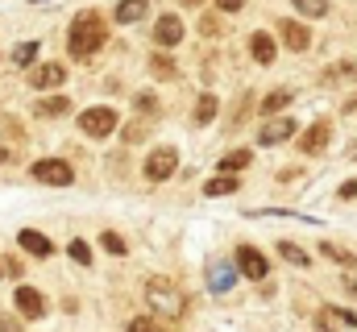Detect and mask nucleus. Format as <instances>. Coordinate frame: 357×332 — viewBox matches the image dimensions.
Wrapping results in <instances>:
<instances>
[{"mask_svg": "<svg viewBox=\"0 0 357 332\" xmlns=\"http://www.w3.org/2000/svg\"><path fill=\"white\" fill-rule=\"evenodd\" d=\"M104 37H108V29H104V17H100V12H79V17L71 21L67 50H71L75 58H92V54L104 46Z\"/></svg>", "mask_w": 357, "mask_h": 332, "instance_id": "f257e3e1", "label": "nucleus"}, {"mask_svg": "<svg viewBox=\"0 0 357 332\" xmlns=\"http://www.w3.org/2000/svg\"><path fill=\"white\" fill-rule=\"evenodd\" d=\"M146 299L158 316H183L187 312V299L171 279H146Z\"/></svg>", "mask_w": 357, "mask_h": 332, "instance_id": "f03ea898", "label": "nucleus"}, {"mask_svg": "<svg viewBox=\"0 0 357 332\" xmlns=\"http://www.w3.org/2000/svg\"><path fill=\"white\" fill-rule=\"evenodd\" d=\"M116 125H121V121H116V112H112V108H104V104H100V108H83V112H79V129H83L87 137H108Z\"/></svg>", "mask_w": 357, "mask_h": 332, "instance_id": "7ed1b4c3", "label": "nucleus"}, {"mask_svg": "<svg viewBox=\"0 0 357 332\" xmlns=\"http://www.w3.org/2000/svg\"><path fill=\"white\" fill-rule=\"evenodd\" d=\"M33 179L37 183H50V187H71L75 183V171L62 158H42V162H33Z\"/></svg>", "mask_w": 357, "mask_h": 332, "instance_id": "20e7f679", "label": "nucleus"}, {"mask_svg": "<svg viewBox=\"0 0 357 332\" xmlns=\"http://www.w3.org/2000/svg\"><path fill=\"white\" fill-rule=\"evenodd\" d=\"M175 166H179V150L158 146V150L146 158V179H150V183H162V179H171V175H175Z\"/></svg>", "mask_w": 357, "mask_h": 332, "instance_id": "39448f33", "label": "nucleus"}, {"mask_svg": "<svg viewBox=\"0 0 357 332\" xmlns=\"http://www.w3.org/2000/svg\"><path fill=\"white\" fill-rule=\"evenodd\" d=\"M237 274H245V279L262 283V279L270 274V262H266L254 245H241V250H237Z\"/></svg>", "mask_w": 357, "mask_h": 332, "instance_id": "423d86ee", "label": "nucleus"}, {"mask_svg": "<svg viewBox=\"0 0 357 332\" xmlns=\"http://www.w3.org/2000/svg\"><path fill=\"white\" fill-rule=\"evenodd\" d=\"M62 79H67V67H58V62H37V67L29 71V87H37V91L62 87Z\"/></svg>", "mask_w": 357, "mask_h": 332, "instance_id": "0eeeda50", "label": "nucleus"}, {"mask_svg": "<svg viewBox=\"0 0 357 332\" xmlns=\"http://www.w3.org/2000/svg\"><path fill=\"white\" fill-rule=\"evenodd\" d=\"M279 37L287 50H308L312 46V29L304 21H279Z\"/></svg>", "mask_w": 357, "mask_h": 332, "instance_id": "6e6552de", "label": "nucleus"}, {"mask_svg": "<svg viewBox=\"0 0 357 332\" xmlns=\"http://www.w3.org/2000/svg\"><path fill=\"white\" fill-rule=\"evenodd\" d=\"M17 312L25 316V320H42L46 316V299H42V291H33V287H17Z\"/></svg>", "mask_w": 357, "mask_h": 332, "instance_id": "1a4fd4ad", "label": "nucleus"}, {"mask_svg": "<svg viewBox=\"0 0 357 332\" xmlns=\"http://www.w3.org/2000/svg\"><path fill=\"white\" fill-rule=\"evenodd\" d=\"M357 316L354 312H345V308H324V312H316V332H341V329H354Z\"/></svg>", "mask_w": 357, "mask_h": 332, "instance_id": "9d476101", "label": "nucleus"}, {"mask_svg": "<svg viewBox=\"0 0 357 332\" xmlns=\"http://www.w3.org/2000/svg\"><path fill=\"white\" fill-rule=\"evenodd\" d=\"M154 42H158V46H179V42H183V21H179V12L158 17V25H154Z\"/></svg>", "mask_w": 357, "mask_h": 332, "instance_id": "9b49d317", "label": "nucleus"}, {"mask_svg": "<svg viewBox=\"0 0 357 332\" xmlns=\"http://www.w3.org/2000/svg\"><path fill=\"white\" fill-rule=\"evenodd\" d=\"M17 241H21V250H25V254H33V258H50V254H54L50 237H46V233H37V229H21V233H17Z\"/></svg>", "mask_w": 357, "mask_h": 332, "instance_id": "f8f14e48", "label": "nucleus"}, {"mask_svg": "<svg viewBox=\"0 0 357 332\" xmlns=\"http://www.w3.org/2000/svg\"><path fill=\"white\" fill-rule=\"evenodd\" d=\"M233 283H237V266H229V262H212V266H208V287H212L216 295L233 291Z\"/></svg>", "mask_w": 357, "mask_h": 332, "instance_id": "ddd939ff", "label": "nucleus"}, {"mask_svg": "<svg viewBox=\"0 0 357 332\" xmlns=\"http://www.w3.org/2000/svg\"><path fill=\"white\" fill-rule=\"evenodd\" d=\"M324 146H329V125H324V121H316V125L299 137V150H304V154H320Z\"/></svg>", "mask_w": 357, "mask_h": 332, "instance_id": "4468645a", "label": "nucleus"}, {"mask_svg": "<svg viewBox=\"0 0 357 332\" xmlns=\"http://www.w3.org/2000/svg\"><path fill=\"white\" fill-rule=\"evenodd\" d=\"M250 54H254L262 67H270L275 54H279V50H275V37H270V33H254V37H250Z\"/></svg>", "mask_w": 357, "mask_h": 332, "instance_id": "2eb2a0df", "label": "nucleus"}, {"mask_svg": "<svg viewBox=\"0 0 357 332\" xmlns=\"http://www.w3.org/2000/svg\"><path fill=\"white\" fill-rule=\"evenodd\" d=\"M146 12H150V0H121L112 17H116L121 25H133V21H141Z\"/></svg>", "mask_w": 357, "mask_h": 332, "instance_id": "dca6fc26", "label": "nucleus"}, {"mask_svg": "<svg viewBox=\"0 0 357 332\" xmlns=\"http://www.w3.org/2000/svg\"><path fill=\"white\" fill-rule=\"evenodd\" d=\"M295 133V121H275V125H266L262 133H258V141L262 146H279V141H287Z\"/></svg>", "mask_w": 357, "mask_h": 332, "instance_id": "f3484780", "label": "nucleus"}, {"mask_svg": "<svg viewBox=\"0 0 357 332\" xmlns=\"http://www.w3.org/2000/svg\"><path fill=\"white\" fill-rule=\"evenodd\" d=\"M250 162H254V154H250V150H229V154L220 158V171H225V175H241Z\"/></svg>", "mask_w": 357, "mask_h": 332, "instance_id": "a211bd4d", "label": "nucleus"}, {"mask_svg": "<svg viewBox=\"0 0 357 332\" xmlns=\"http://www.w3.org/2000/svg\"><path fill=\"white\" fill-rule=\"evenodd\" d=\"M216 112H220V100H216L212 91H204V96L195 100V125H208Z\"/></svg>", "mask_w": 357, "mask_h": 332, "instance_id": "6ab92c4d", "label": "nucleus"}, {"mask_svg": "<svg viewBox=\"0 0 357 332\" xmlns=\"http://www.w3.org/2000/svg\"><path fill=\"white\" fill-rule=\"evenodd\" d=\"M279 258H283V262H291V266H312V258H308L295 241H279Z\"/></svg>", "mask_w": 357, "mask_h": 332, "instance_id": "aec40b11", "label": "nucleus"}, {"mask_svg": "<svg viewBox=\"0 0 357 332\" xmlns=\"http://www.w3.org/2000/svg\"><path fill=\"white\" fill-rule=\"evenodd\" d=\"M150 75L154 79H175V58L171 54H154L150 58Z\"/></svg>", "mask_w": 357, "mask_h": 332, "instance_id": "412c9836", "label": "nucleus"}, {"mask_svg": "<svg viewBox=\"0 0 357 332\" xmlns=\"http://www.w3.org/2000/svg\"><path fill=\"white\" fill-rule=\"evenodd\" d=\"M287 104H291V91H287V87H279V91H270V96L262 100V112H266V116H275V112H283Z\"/></svg>", "mask_w": 357, "mask_h": 332, "instance_id": "4be33fe9", "label": "nucleus"}, {"mask_svg": "<svg viewBox=\"0 0 357 332\" xmlns=\"http://www.w3.org/2000/svg\"><path fill=\"white\" fill-rule=\"evenodd\" d=\"M204 191H208V195H233V191H237V175H216V179H208Z\"/></svg>", "mask_w": 357, "mask_h": 332, "instance_id": "5701e85b", "label": "nucleus"}, {"mask_svg": "<svg viewBox=\"0 0 357 332\" xmlns=\"http://www.w3.org/2000/svg\"><path fill=\"white\" fill-rule=\"evenodd\" d=\"M320 254H324V258H333V262H341V266H357L354 254H349V250H341V245H333V241H324V245H320Z\"/></svg>", "mask_w": 357, "mask_h": 332, "instance_id": "b1692460", "label": "nucleus"}, {"mask_svg": "<svg viewBox=\"0 0 357 332\" xmlns=\"http://www.w3.org/2000/svg\"><path fill=\"white\" fill-rule=\"evenodd\" d=\"M37 58V42H21V46H12V62L17 67H29Z\"/></svg>", "mask_w": 357, "mask_h": 332, "instance_id": "393cba45", "label": "nucleus"}, {"mask_svg": "<svg viewBox=\"0 0 357 332\" xmlns=\"http://www.w3.org/2000/svg\"><path fill=\"white\" fill-rule=\"evenodd\" d=\"M67 108H71V104H67V96H50V100H42V104H37V112H42V116H62Z\"/></svg>", "mask_w": 357, "mask_h": 332, "instance_id": "a878e982", "label": "nucleus"}, {"mask_svg": "<svg viewBox=\"0 0 357 332\" xmlns=\"http://www.w3.org/2000/svg\"><path fill=\"white\" fill-rule=\"evenodd\" d=\"M295 8H299L304 17H312V21H316V17H324V12H329V0H295Z\"/></svg>", "mask_w": 357, "mask_h": 332, "instance_id": "bb28decb", "label": "nucleus"}, {"mask_svg": "<svg viewBox=\"0 0 357 332\" xmlns=\"http://www.w3.org/2000/svg\"><path fill=\"white\" fill-rule=\"evenodd\" d=\"M67 254H71L79 266H92V250H87L83 241H71V245H67Z\"/></svg>", "mask_w": 357, "mask_h": 332, "instance_id": "cd10ccee", "label": "nucleus"}, {"mask_svg": "<svg viewBox=\"0 0 357 332\" xmlns=\"http://www.w3.org/2000/svg\"><path fill=\"white\" fill-rule=\"evenodd\" d=\"M324 79H329V83H337V79H357V67L354 62H337V71H329Z\"/></svg>", "mask_w": 357, "mask_h": 332, "instance_id": "c85d7f7f", "label": "nucleus"}, {"mask_svg": "<svg viewBox=\"0 0 357 332\" xmlns=\"http://www.w3.org/2000/svg\"><path fill=\"white\" fill-rule=\"evenodd\" d=\"M200 29H204L208 37H220V17H216V12H204V17H200Z\"/></svg>", "mask_w": 357, "mask_h": 332, "instance_id": "c756f323", "label": "nucleus"}, {"mask_svg": "<svg viewBox=\"0 0 357 332\" xmlns=\"http://www.w3.org/2000/svg\"><path fill=\"white\" fill-rule=\"evenodd\" d=\"M100 245H104L108 254H125V250H129V245H125V237H116V233H104V237H100Z\"/></svg>", "mask_w": 357, "mask_h": 332, "instance_id": "7c9ffc66", "label": "nucleus"}, {"mask_svg": "<svg viewBox=\"0 0 357 332\" xmlns=\"http://www.w3.org/2000/svg\"><path fill=\"white\" fill-rule=\"evenodd\" d=\"M0 279H21V262L17 258H0Z\"/></svg>", "mask_w": 357, "mask_h": 332, "instance_id": "2f4dec72", "label": "nucleus"}, {"mask_svg": "<svg viewBox=\"0 0 357 332\" xmlns=\"http://www.w3.org/2000/svg\"><path fill=\"white\" fill-rule=\"evenodd\" d=\"M129 332H162L154 320H146V316H137V320H129Z\"/></svg>", "mask_w": 357, "mask_h": 332, "instance_id": "473e14b6", "label": "nucleus"}, {"mask_svg": "<svg viewBox=\"0 0 357 332\" xmlns=\"http://www.w3.org/2000/svg\"><path fill=\"white\" fill-rule=\"evenodd\" d=\"M141 137H146V125H141V121H133V125L125 129V141H141Z\"/></svg>", "mask_w": 357, "mask_h": 332, "instance_id": "72a5a7b5", "label": "nucleus"}, {"mask_svg": "<svg viewBox=\"0 0 357 332\" xmlns=\"http://www.w3.org/2000/svg\"><path fill=\"white\" fill-rule=\"evenodd\" d=\"M0 332H25V329H21V320H12V316L0 312Z\"/></svg>", "mask_w": 357, "mask_h": 332, "instance_id": "f704fd0d", "label": "nucleus"}, {"mask_svg": "<svg viewBox=\"0 0 357 332\" xmlns=\"http://www.w3.org/2000/svg\"><path fill=\"white\" fill-rule=\"evenodd\" d=\"M137 108H141V112H158V100H154V96H137Z\"/></svg>", "mask_w": 357, "mask_h": 332, "instance_id": "c9c22d12", "label": "nucleus"}, {"mask_svg": "<svg viewBox=\"0 0 357 332\" xmlns=\"http://www.w3.org/2000/svg\"><path fill=\"white\" fill-rule=\"evenodd\" d=\"M4 133H8V137H12V141H21V133H25V129H21V125H17V121H4Z\"/></svg>", "mask_w": 357, "mask_h": 332, "instance_id": "e433bc0d", "label": "nucleus"}, {"mask_svg": "<svg viewBox=\"0 0 357 332\" xmlns=\"http://www.w3.org/2000/svg\"><path fill=\"white\" fill-rule=\"evenodd\" d=\"M357 195V179H349V183H341V200H354Z\"/></svg>", "mask_w": 357, "mask_h": 332, "instance_id": "4c0bfd02", "label": "nucleus"}, {"mask_svg": "<svg viewBox=\"0 0 357 332\" xmlns=\"http://www.w3.org/2000/svg\"><path fill=\"white\" fill-rule=\"evenodd\" d=\"M241 4H245V0H220V8H225V12H237Z\"/></svg>", "mask_w": 357, "mask_h": 332, "instance_id": "58836bf2", "label": "nucleus"}, {"mask_svg": "<svg viewBox=\"0 0 357 332\" xmlns=\"http://www.w3.org/2000/svg\"><path fill=\"white\" fill-rule=\"evenodd\" d=\"M345 112H357V96L354 100H345Z\"/></svg>", "mask_w": 357, "mask_h": 332, "instance_id": "ea45409f", "label": "nucleus"}, {"mask_svg": "<svg viewBox=\"0 0 357 332\" xmlns=\"http://www.w3.org/2000/svg\"><path fill=\"white\" fill-rule=\"evenodd\" d=\"M183 4H187V8H200V4H204V0H183Z\"/></svg>", "mask_w": 357, "mask_h": 332, "instance_id": "a19ab883", "label": "nucleus"}, {"mask_svg": "<svg viewBox=\"0 0 357 332\" xmlns=\"http://www.w3.org/2000/svg\"><path fill=\"white\" fill-rule=\"evenodd\" d=\"M4 162H8V150H0V166H4Z\"/></svg>", "mask_w": 357, "mask_h": 332, "instance_id": "79ce46f5", "label": "nucleus"}]
</instances>
